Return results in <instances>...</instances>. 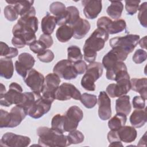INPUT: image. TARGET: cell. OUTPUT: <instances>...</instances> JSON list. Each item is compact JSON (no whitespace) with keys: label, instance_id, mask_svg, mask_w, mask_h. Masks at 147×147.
<instances>
[{"label":"cell","instance_id":"681fc988","mask_svg":"<svg viewBox=\"0 0 147 147\" xmlns=\"http://www.w3.org/2000/svg\"><path fill=\"white\" fill-rule=\"evenodd\" d=\"M11 44L14 47L17 48H24L26 45L24 39L22 37L18 36H13L11 39Z\"/></svg>","mask_w":147,"mask_h":147},{"label":"cell","instance_id":"8fae6325","mask_svg":"<svg viewBox=\"0 0 147 147\" xmlns=\"http://www.w3.org/2000/svg\"><path fill=\"white\" fill-rule=\"evenodd\" d=\"M60 82V78L56 74H48L45 78L44 86L41 96L53 103L55 99V92L59 86Z\"/></svg>","mask_w":147,"mask_h":147},{"label":"cell","instance_id":"30bf717a","mask_svg":"<svg viewBox=\"0 0 147 147\" xmlns=\"http://www.w3.org/2000/svg\"><path fill=\"white\" fill-rule=\"evenodd\" d=\"M81 93L76 87L71 83H63L58 87L55 92V99L64 101L74 99L80 100Z\"/></svg>","mask_w":147,"mask_h":147},{"label":"cell","instance_id":"3957f363","mask_svg":"<svg viewBox=\"0 0 147 147\" xmlns=\"http://www.w3.org/2000/svg\"><path fill=\"white\" fill-rule=\"evenodd\" d=\"M109 37V34L105 30L99 28L96 29L86 40L83 48V51L97 52L100 51L104 48Z\"/></svg>","mask_w":147,"mask_h":147},{"label":"cell","instance_id":"836d02e7","mask_svg":"<svg viewBox=\"0 0 147 147\" xmlns=\"http://www.w3.org/2000/svg\"><path fill=\"white\" fill-rule=\"evenodd\" d=\"M68 59L73 63L82 60L83 55L79 47L76 45H71L67 48Z\"/></svg>","mask_w":147,"mask_h":147},{"label":"cell","instance_id":"6da1fadb","mask_svg":"<svg viewBox=\"0 0 147 147\" xmlns=\"http://www.w3.org/2000/svg\"><path fill=\"white\" fill-rule=\"evenodd\" d=\"M39 137L38 144L40 146L48 147H65L71 145L67 136L46 126H40L37 129Z\"/></svg>","mask_w":147,"mask_h":147},{"label":"cell","instance_id":"11a10c76","mask_svg":"<svg viewBox=\"0 0 147 147\" xmlns=\"http://www.w3.org/2000/svg\"><path fill=\"white\" fill-rule=\"evenodd\" d=\"M6 92L5 86L2 84L1 83V91H0V95H2Z\"/></svg>","mask_w":147,"mask_h":147},{"label":"cell","instance_id":"484cf974","mask_svg":"<svg viewBox=\"0 0 147 147\" xmlns=\"http://www.w3.org/2000/svg\"><path fill=\"white\" fill-rule=\"evenodd\" d=\"M56 25L57 22L56 17L51 16L49 13H47L46 16H44L41 20V30L44 34L51 35L53 32Z\"/></svg>","mask_w":147,"mask_h":147},{"label":"cell","instance_id":"bcb514c9","mask_svg":"<svg viewBox=\"0 0 147 147\" xmlns=\"http://www.w3.org/2000/svg\"><path fill=\"white\" fill-rule=\"evenodd\" d=\"M30 49L34 53L39 54L47 49V47L40 40H36L34 42L29 45Z\"/></svg>","mask_w":147,"mask_h":147},{"label":"cell","instance_id":"4dcf8cb0","mask_svg":"<svg viewBox=\"0 0 147 147\" xmlns=\"http://www.w3.org/2000/svg\"><path fill=\"white\" fill-rule=\"evenodd\" d=\"M123 70H127V67L122 61H118L106 69V76L109 80H114L116 75Z\"/></svg>","mask_w":147,"mask_h":147},{"label":"cell","instance_id":"9a60e30c","mask_svg":"<svg viewBox=\"0 0 147 147\" xmlns=\"http://www.w3.org/2000/svg\"><path fill=\"white\" fill-rule=\"evenodd\" d=\"M52 102L41 96L38 97L28 111V115L34 119H38L47 114L51 109Z\"/></svg>","mask_w":147,"mask_h":147},{"label":"cell","instance_id":"5b68a950","mask_svg":"<svg viewBox=\"0 0 147 147\" xmlns=\"http://www.w3.org/2000/svg\"><path fill=\"white\" fill-rule=\"evenodd\" d=\"M63 116L64 131L70 132L77 129L83 118V113L79 107L74 105L71 106Z\"/></svg>","mask_w":147,"mask_h":147},{"label":"cell","instance_id":"9c48e42d","mask_svg":"<svg viewBox=\"0 0 147 147\" xmlns=\"http://www.w3.org/2000/svg\"><path fill=\"white\" fill-rule=\"evenodd\" d=\"M53 72L60 78L68 80L74 79L78 76L74 63L68 59H63L58 61L54 66Z\"/></svg>","mask_w":147,"mask_h":147},{"label":"cell","instance_id":"74e56055","mask_svg":"<svg viewBox=\"0 0 147 147\" xmlns=\"http://www.w3.org/2000/svg\"><path fill=\"white\" fill-rule=\"evenodd\" d=\"M67 137L71 145L80 144L83 142L84 140V136L83 134L80 131L76 129L69 132Z\"/></svg>","mask_w":147,"mask_h":147},{"label":"cell","instance_id":"f35d334b","mask_svg":"<svg viewBox=\"0 0 147 147\" xmlns=\"http://www.w3.org/2000/svg\"><path fill=\"white\" fill-rule=\"evenodd\" d=\"M67 10L69 13V20L67 24L71 26L80 18L79 16V11L78 8L74 6L67 7Z\"/></svg>","mask_w":147,"mask_h":147},{"label":"cell","instance_id":"e0dca14e","mask_svg":"<svg viewBox=\"0 0 147 147\" xmlns=\"http://www.w3.org/2000/svg\"><path fill=\"white\" fill-rule=\"evenodd\" d=\"M98 115L100 119L106 121L109 119L111 116V100L107 93L102 91L98 96Z\"/></svg>","mask_w":147,"mask_h":147},{"label":"cell","instance_id":"d6a6232c","mask_svg":"<svg viewBox=\"0 0 147 147\" xmlns=\"http://www.w3.org/2000/svg\"><path fill=\"white\" fill-rule=\"evenodd\" d=\"M1 56H4L7 59H11L16 57L18 54V51L16 48L9 47L7 44L1 41Z\"/></svg>","mask_w":147,"mask_h":147},{"label":"cell","instance_id":"4316f807","mask_svg":"<svg viewBox=\"0 0 147 147\" xmlns=\"http://www.w3.org/2000/svg\"><path fill=\"white\" fill-rule=\"evenodd\" d=\"M14 65L11 59L1 58L0 59V75L6 79H10L13 76Z\"/></svg>","mask_w":147,"mask_h":147},{"label":"cell","instance_id":"277c9868","mask_svg":"<svg viewBox=\"0 0 147 147\" xmlns=\"http://www.w3.org/2000/svg\"><path fill=\"white\" fill-rule=\"evenodd\" d=\"M139 40V35L130 34L125 36L113 37L110 40L109 44L112 48H119L129 54L133 51Z\"/></svg>","mask_w":147,"mask_h":147},{"label":"cell","instance_id":"ab89813d","mask_svg":"<svg viewBox=\"0 0 147 147\" xmlns=\"http://www.w3.org/2000/svg\"><path fill=\"white\" fill-rule=\"evenodd\" d=\"M5 17L9 21H14L18 18V14L14 6L11 5L5 6L3 10Z\"/></svg>","mask_w":147,"mask_h":147},{"label":"cell","instance_id":"7bdbcfd3","mask_svg":"<svg viewBox=\"0 0 147 147\" xmlns=\"http://www.w3.org/2000/svg\"><path fill=\"white\" fill-rule=\"evenodd\" d=\"M54 53L50 49H45L40 53L37 54V58L43 63H50L54 59Z\"/></svg>","mask_w":147,"mask_h":147},{"label":"cell","instance_id":"f546056e","mask_svg":"<svg viewBox=\"0 0 147 147\" xmlns=\"http://www.w3.org/2000/svg\"><path fill=\"white\" fill-rule=\"evenodd\" d=\"M126 115L122 113H117L108 122V126L111 130H117L125 125L126 122Z\"/></svg>","mask_w":147,"mask_h":147},{"label":"cell","instance_id":"f1b7e54d","mask_svg":"<svg viewBox=\"0 0 147 147\" xmlns=\"http://www.w3.org/2000/svg\"><path fill=\"white\" fill-rule=\"evenodd\" d=\"M57 39L61 42H66L73 37V30L71 26L64 25L60 26L56 32Z\"/></svg>","mask_w":147,"mask_h":147},{"label":"cell","instance_id":"db71d44e","mask_svg":"<svg viewBox=\"0 0 147 147\" xmlns=\"http://www.w3.org/2000/svg\"><path fill=\"white\" fill-rule=\"evenodd\" d=\"M109 146H123V144H122L121 141H115L110 142Z\"/></svg>","mask_w":147,"mask_h":147},{"label":"cell","instance_id":"f907efd6","mask_svg":"<svg viewBox=\"0 0 147 147\" xmlns=\"http://www.w3.org/2000/svg\"><path fill=\"white\" fill-rule=\"evenodd\" d=\"M38 40L43 42L47 48H50L53 44V40L52 36L51 35H47L44 33L40 35Z\"/></svg>","mask_w":147,"mask_h":147},{"label":"cell","instance_id":"7c38bea8","mask_svg":"<svg viewBox=\"0 0 147 147\" xmlns=\"http://www.w3.org/2000/svg\"><path fill=\"white\" fill-rule=\"evenodd\" d=\"M30 142V138L28 136L7 132L1 138V145L7 147H26Z\"/></svg>","mask_w":147,"mask_h":147},{"label":"cell","instance_id":"1f68e13d","mask_svg":"<svg viewBox=\"0 0 147 147\" xmlns=\"http://www.w3.org/2000/svg\"><path fill=\"white\" fill-rule=\"evenodd\" d=\"M38 97L40 96H37L33 92H23L22 100L17 106L24 107L28 112Z\"/></svg>","mask_w":147,"mask_h":147},{"label":"cell","instance_id":"7dc6e473","mask_svg":"<svg viewBox=\"0 0 147 147\" xmlns=\"http://www.w3.org/2000/svg\"><path fill=\"white\" fill-rule=\"evenodd\" d=\"M145 100L141 96H135L132 100L133 106L136 109H144L145 108Z\"/></svg>","mask_w":147,"mask_h":147},{"label":"cell","instance_id":"ac0fdd59","mask_svg":"<svg viewBox=\"0 0 147 147\" xmlns=\"http://www.w3.org/2000/svg\"><path fill=\"white\" fill-rule=\"evenodd\" d=\"M82 4L84 6V14L88 19L93 20L96 18L102 11V1L83 0L82 1Z\"/></svg>","mask_w":147,"mask_h":147},{"label":"cell","instance_id":"cb8c5ba5","mask_svg":"<svg viewBox=\"0 0 147 147\" xmlns=\"http://www.w3.org/2000/svg\"><path fill=\"white\" fill-rule=\"evenodd\" d=\"M131 89L137 92H138L141 96L145 100L147 98V79L142 78H133L130 80Z\"/></svg>","mask_w":147,"mask_h":147},{"label":"cell","instance_id":"8d00e7d4","mask_svg":"<svg viewBox=\"0 0 147 147\" xmlns=\"http://www.w3.org/2000/svg\"><path fill=\"white\" fill-rule=\"evenodd\" d=\"M51 127L62 133H64V116L63 115L57 114L52 119Z\"/></svg>","mask_w":147,"mask_h":147},{"label":"cell","instance_id":"5bb4252c","mask_svg":"<svg viewBox=\"0 0 147 147\" xmlns=\"http://www.w3.org/2000/svg\"><path fill=\"white\" fill-rule=\"evenodd\" d=\"M35 59L33 56L27 52L21 53L15 62V68L17 74L24 79L26 76L28 72L32 69L34 65Z\"/></svg>","mask_w":147,"mask_h":147},{"label":"cell","instance_id":"c3c4849f","mask_svg":"<svg viewBox=\"0 0 147 147\" xmlns=\"http://www.w3.org/2000/svg\"><path fill=\"white\" fill-rule=\"evenodd\" d=\"M74 66L78 75L84 74L87 68V65L83 60H79L74 63Z\"/></svg>","mask_w":147,"mask_h":147},{"label":"cell","instance_id":"f6af8a7d","mask_svg":"<svg viewBox=\"0 0 147 147\" xmlns=\"http://www.w3.org/2000/svg\"><path fill=\"white\" fill-rule=\"evenodd\" d=\"M147 58V53L142 49H138L134 52L132 59L136 64H141L144 62Z\"/></svg>","mask_w":147,"mask_h":147},{"label":"cell","instance_id":"ba28073f","mask_svg":"<svg viewBox=\"0 0 147 147\" xmlns=\"http://www.w3.org/2000/svg\"><path fill=\"white\" fill-rule=\"evenodd\" d=\"M96 25L98 28L102 29L110 34L120 33L126 28V23L124 20L119 19L113 21L106 16L100 17L97 21Z\"/></svg>","mask_w":147,"mask_h":147},{"label":"cell","instance_id":"52a82bcc","mask_svg":"<svg viewBox=\"0 0 147 147\" xmlns=\"http://www.w3.org/2000/svg\"><path fill=\"white\" fill-rule=\"evenodd\" d=\"M24 80L25 84L37 96H41V94L42 92L45 82V78L41 73L32 68L28 72Z\"/></svg>","mask_w":147,"mask_h":147},{"label":"cell","instance_id":"ee69618b","mask_svg":"<svg viewBox=\"0 0 147 147\" xmlns=\"http://www.w3.org/2000/svg\"><path fill=\"white\" fill-rule=\"evenodd\" d=\"M11 121L10 113L3 110H0V127H9Z\"/></svg>","mask_w":147,"mask_h":147},{"label":"cell","instance_id":"4fadbf2b","mask_svg":"<svg viewBox=\"0 0 147 147\" xmlns=\"http://www.w3.org/2000/svg\"><path fill=\"white\" fill-rule=\"evenodd\" d=\"M116 82V83L109 84L106 88V92L111 98L119 97L126 95L131 90L130 77L122 78Z\"/></svg>","mask_w":147,"mask_h":147},{"label":"cell","instance_id":"b9f144b4","mask_svg":"<svg viewBox=\"0 0 147 147\" xmlns=\"http://www.w3.org/2000/svg\"><path fill=\"white\" fill-rule=\"evenodd\" d=\"M140 1H125V9L127 14L132 16L136 13L139 8Z\"/></svg>","mask_w":147,"mask_h":147},{"label":"cell","instance_id":"f5cc1de1","mask_svg":"<svg viewBox=\"0 0 147 147\" xmlns=\"http://www.w3.org/2000/svg\"><path fill=\"white\" fill-rule=\"evenodd\" d=\"M138 43L142 48L146 49V36H144L143 38L140 40Z\"/></svg>","mask_w":147,"mask_h":147},{"label":"cell","instance_id":"2e32d148","mask_svg":"<svg viewBox=\"0 0 147 147\" xmlns=\"http://www.w3.org/2000/svg\"><path fill=\"white\" fill-rule=\"evenodd\" d=\"M128 53L119 48H113L107 53H106L102 59V65L106 69L111 65L118 61H125Z\"/></svg>","mask_w":147,"mask_h":147},{"label":"cell","instance_id":"ffe728a7","mask_svg":"<svg viewBox=\"0 0 147 147\" xmlns=\"http://www.w3.org/2000/svg\"><path fill=\"white\" fill-rule=\"evenodd\" d=\"M10 5H14V6L16 9L18 15L21 17L29 14L34 10L35 8L33 6V1H6Z\"/></svg>","mask_w":147,"mask_h":147},{"label":"cell","instance_id":"d4e9b609","mask_svg":"<svg viewBox=\"0 0 147 147\" xmlns=\"http://www.w3.org/2000/svg\"><path fill=\"white\" fill-rule=\"evenodd\" d=\"M115 110L117 113L124 114L126 116L130 114L131 106L129 95H122L115 100Z\"/></svg>","mask_w":147,"mask_h":147},{"label":"cell","instance_id":"7a4b0ae2","mask_svg":"<svg viewBox=\"0 0 147 147\" xmlns=\"http://www.w3.org/2000/svg\"><path fill=\"white\" fill-rule=\"evenodd\" d=\"M103 71V67L102 63L96 61L90 63L81 79L80 83L82 87L87 91H95L96 87L95 82L102 76Z\"/></svg>","mask_w":147,"mask_h":147},{"label":"cell","instance_id":"e575fe53","mask_svg":"<svg viewBox=\"0 0 147 147\" xmlns=\"http://www.w3.org/2000/svg\"><path fill=\"white\" fill-rule=\"evenodd\" d=\"M80 100L84 107L87 109L93 108L98 102V99L95 95L88 93H83Z\"/></svg>","mask_w":147,"mask_h":147},{"label":"cell","instance_id":"44dd1931","mask_svg":"<svg viewBox=\"0 0 147 147\" xmlns=\"http://www.w3.org/2000/svg\"><path fill=\"white\" fill-rule=\"evenodd\" d=\"M11 121L9 127L12 128L18 126L28 115L27 111L22 107L16 105L10 112Z\"/></svg>","mask_w":147,"mask_h":147},{"label":"cell","instance_id":"83f0119b","mask_svg":"<svg viewBox=\"0 0 147 147\" xmlns=\"http://www.w3.org/2000/svg\"><path fill=\"white\" fill-rule=\"evenodd\" d=\"M111 4L107 7L106 12L107 14L113 19L118 20L122 15L123 9V5L119 1H111Z\"/></svg>","mask_w":147,"mask_h":147},{"label":"cell","instance_id":"816d5d0a","mask_svg":"<svg viewBox=\"0 0 147 147\" xmlns=\"http://www.w3.org/2000/svg\"><path fill=\"white\" fill-rule=\"evenodd\" d=\"M107 140L109 141V142H115V141H121L119 140L117 130H111L107 134Z\"/></svg>","mask_w":147,"mask_h":147},{"label":"cell","instance_id":"60d3db41","mask_svg":"<svg viewBox=\"0 0 147 147\" xmlns=\"http://www.w3.org/2000/svg\"><path fill=\"white\" fill-rule=\"evenodd\" d=\"M146 9H147V2H143L138 8V18L140 22V24L144 28L147 27L146 22Z\"/></svg>","mask_w":147,"mask_h":147},{"label":"cell","instance_id":"8992f818","mask_svg":"<svg viewBox=\"0 0 147 147\" xmlns=\"http://www.w3.org/2000/svg\"><path fill=\"white\" fill-rule=\"evenodd\" d=\"M22 87L16 82H13L9 85V90L3 95H0V105L9 107L13 104L18 105L22 99Z\"/></svg>","mask_w":147,"mask_h":147},{"label":"cell","instance_id":"603a6c76","mask_svg":"<svg viewBox=\"0 0 147 147\" xmlns=\"http://www.w3.org/2000/svg\"><path fill=\"white\" fill-rule=\"evenodd\" d=\"M129 119L134 127L140 128L143 126L147 121L146 109L135 110L131 114Z\"/></svg>","mask_w":147,"mask_h":147},{"label":"cell","instance_id":"d6986e66","mask_svg":"<svg viewBox=\"0 0 147 147\" xmlns=\"http://www.w3.org/2000/svg\"><path fill=\"white\" fill-rule=\"evenodd\" d=\"M71 27L73 30V37L79 40L85 37L90 30L91 25L87 20L80 18Z\"/></svg>","mask_w":147,"mask_h":147},{"label":"cell","instance_id":"7402d4cb","mask_svg":"<svg viewBox=\"0 0 147 147\" xmlns=\"http://www.w3.org/2000/svg\"><path fill=\"white\" fill-rule=\"evenodd\" d=\"M118 135L121 141L131 143L135 141L137 136V131L133 126H125L117 130Z\"/></svg>","mask_w":147,"mask_h":147},{"label":"cell","instance_id":"d590c367","mask_svg":"<svg viewBox=\"0 0 147 147\" xmlns=\"http://www.w3.org/2000/svg\"><path fill=\"white\" fill-rule=\"evenodd\" d=\"M66 7L64 3L61 2H54L49 6L50 12L55 16V17H58L63 14L66 11Z\"/></svg>","mask_w":147,"mask_h":147}]
</instances>
